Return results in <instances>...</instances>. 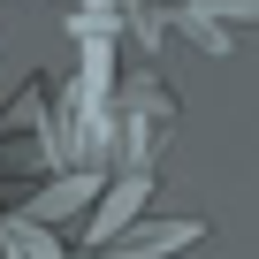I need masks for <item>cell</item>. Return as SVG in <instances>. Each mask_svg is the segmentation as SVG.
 <instances>
[{
  "label": "cell",
  "mask_w": 259,
  "mask_h": 259,
  "mask_svg": "<svg viewBox=\"0 0 259 259\" xmlns=\"http://www.w3.org/2000/svg\"><path fill=\"white\" fill-rule=\"evenodd\" d=\"M145 206H153V168H122V176H107L99 206L84 213V259H99L107 244H122L130 229H138Z\"/></svg>",
  "instance_id": "obj_1"
},
{
  "label": "cell",
  "mask_w": 259,
  "mask_h": 259,
  "mask_svg": "<svg viewBox=\"0 0 259 259\" xmlns=\"http://www.w3.org/2000/svg\"><path fill=\"white\" fill-rule=\"evenodd\" d=\"M99 191H107V168H61L46 191H31V221L38 229H54V221H84L92 206H99Z\"/></svg>",
  "instance_id": "obj_2"
},
{
  "label": "cell",
  "mask_w": 259,
  "mask_h": 259,
  "mask_svg": "<svg viewBox=\"0 0 259 259\" xmlns=\"http://www.w3.org/2000/svg\"><path fill=\"white\" fill-rule=\"evenodd\" d=\"M206 236H213V221L176 213V221H138L114 251H122V259H176V251H191V244H206Z\"/></svg>",
  "instance_id": "obj_3"
},
{
  "label": "cell",
  "mask_w": 259,
  "mask_h": 259,
  "mask_svg": "<svg viewBox=\"0 0 259 259\" xmlns=\"http://www.w3.org/2000/svg\"><path fill=\"white\" fill-rule=\"evenodd\" d=\"M0 259H69L54 229H38L31 213H8L0 221Z\"/></svg>",
  "instance_id": "obj_4"
},
{
  "label": "cell",
  "mask_w": 259,
  "mask_h": 259,
  "mask_svg": "<svg viewBox=\"0 0 259 259\" xmlns=\"http://www.w3.org/2000/svg\"><path fill=\"white\" fill-rule=\"evenodd\" d=\"M191 8L213 16V23H229V31H236V23H259V0H191Z\"/></svg>",
  "instance_id": "obj_5"
},
{
  "label": "cell",
  "mask_w": 259,
  "mask_h": 259,
  "mask_svg": "<svg viewBox=\"0 0 259 259\" xmlns=\"http://www.w3.org/2000/svg\"><path fill=\"white\" fill-rule=\"evenodd\" d=\"M84 8H92V0H84ZM122 8H138V0H122Z\"/></svg>",
  "instance_id": "obj_6"
}]
</instances>
